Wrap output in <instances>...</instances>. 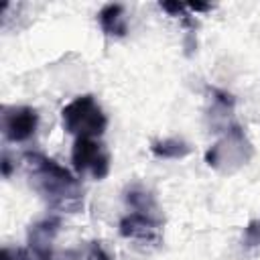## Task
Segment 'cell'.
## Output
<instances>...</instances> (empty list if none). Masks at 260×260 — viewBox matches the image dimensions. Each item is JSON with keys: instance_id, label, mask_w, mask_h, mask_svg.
<instances>
[{"instance_id": "obj_1", "label": "cell", "mask_w": 260, "mask_h": 260, "mask_svg": "<svg viewBox=\"0 0 260 260\" xmlns=\"http://www.w3.org/2000/svg\"><path fill=\"white\" fill-rule=\"evenodd\" d=\"M22 162L30 187L53 207L63 213H77L83 207V189L79 181L57 160L41 152H24Z\"/></svg>"}, {"instance_id": "obj_2", "label": "cell", "mask_w": 260, "mask_h": 260, "mask_svg": "<svg viewBox=\"0 0 260 260\" xmlns=\"http://www.w3.org/2000/svg\"><path fill=\"white\" fill-rule=\"evenodd\" d=\"M252 154H254V146L244 134L242 126L230 124L223 130V136L215 144H211L209 150L205 152V162L217 173L232 175L240 171L244 165H248Z\"/></svg>"}, {"instance_id": "obj_3", "label": "cell", "mask_w": 260, "mask_h": 260, "mask_svg": "<svg viewBox=\"0 0 260 260\" xmlns=\"http://www.w3.org/2000/svg\"><path fill=\"white\" fill-rule=\"evenodd\" d=\"M63 128L75 138H98L108 128V118L93 95H77L61 110Z\"/></svg>"}, {"instance_id": "obj_4", "label": "cell", "mask_w": 260, "mask_h": 260, "mask_svg": "<svg viewBox=\"0 0 260 260\" xmlns=\"http://www.w3.org/2000/svg\"><path fill=\"white\" fill-rule=\"evenodd\" d=\"M71 162L77 173H89L98 181L106 179L110 173V152L95 138H75Z\"/></svg>"}, {"instance_id": "obj_5", "label": "cell", "mask_w": 260, "mask_h": 260, "mask_svg": "<svg viewBox=\"0 0 260 260\" xmlns=\"http://www.w3.org/2000/svg\"><path fill=\"white\" fill-rule=\"evenodd\" d=\"M120 236L144 246H158L162 240V217L144 211H132L120 219Z\"/></svg>"}, {"instance_id": "obj_6", "label": "cell", "mask_w": 260, "mask_h": 260, "mask_svg": "<svg viewBox=\"0 0 260 260\" xmlns=\"http://www.w3.org/2000/svg\"><path fill=\"white\" fill-rule=\"evenodd\" d=\"M2 134L8 142H24L35 136L39 126V114L28 106H2L0 114Z\"/></svg>"}, {"instance_id": "obj_7", "label": "cell", "mask_w": 260, "mask_h": 260, "mask_svg": "<svg viewBox=\"0 0 260 260\" xmlns=\"http://www.w3.org/2000/svg\"><path fill=\"white\" fill-rule=\"evenodd\" d=\"M59 228H61V219L55 217V215L45 217V219L30 225V230H28V248H30V254L37 260H51L53 258V254H55L53 240L59 234Z\"/></svg>"}, {"instance_id": "obj_8", "label": "cell", "mask_w": 260, "mask_h": 260, "mask_svg": "<svg viewBox=\"0 0 260 260\" xmlns=\"http://www.w3.org/2000/svg\"><path fill=\"white\" fill-rule=\"evenodd\" d=\"M100 26L108 37H124L128 32L126 14L122 4H106L98 14Z\"/></svg>"}, {"instance_id": "obj_9", "label": "cell", "mask_w": 260, "mask_h": 260, "mask_svg": "<svg viewBox=\"0 0 260 260\" xmlns=\"http://www.w3.org/2000/svg\"><path fill=\"white\" fill-rule=\"evenodd\" d=\"M150 150L156 158H183L191 152V146L183 138H162L150 144Z\"/></svg>"}, {"instance_id": "obj_10", "label": "cell", "mask_w": 260, "mask_h": 260, "mask_svg": "<svg viewBox=\"0 0 260 260\" xmlns=\"http://www.w3.org/2000/svg\"><path fill=\"white\" fill-rule=\"evenodd\" d=\"M124 199H126V203H128L134 211H144V213L160 215V209H158L154 197H152L144 187H140V185H132L130 189H126Z\"/></svg>"}, {"instance_id": "obj_11", "label": "cell", "mask_w": 260, "mask_h": 260, "mask_svg": "<svg viewBox=\"0 0 260 260\" xmlns=\"http://www.w3.org/2000/svg\"><path fill=\"white\" fill-rule=\"evenodd\" d=\"M244 246L258 248L260 246V219H252L244 230Z\"/></svg>"}, {"instance_id": "obj_12", "label": "cell", "mask_w": 260, "mask_h": 260, "mask_svg": "<svg viewBox=\"0 0 260 260\" xmlns=\"http://www.w3.org/2000/svg\"><path fill=\"white\" fill-rule=\"evenodd\" d=\"M85 260H112V256H110V252L104 248L102 242L93 240V242H89V246H87Z\"/></svg>"}, {"instance_id": "obj_13", "label": "cell", "mask_w": 260, "mask_h": 260, "mask_svg": "<svg viewBox=\"0 0 260 260\" xmlns=\"http://www.w3.org/2000/svg\"><path fill=\"white\" fill-rule=\"evenodd\" d=\"M0 260H37V258L22 248H2Z\"/></svg>"}, {"instance_id": "obj_14", "label": "cell", "mask_w": 260, "mask_h": 260, "mask_svg": "<svg viewBox=\"0 0 260 260\" xmlns=\"http://www.w3.org/2000/svg\"><path fill=\"white\" fill-rule=\"evenodd\" d=\"M51 260H81L77 250H63V252H55Z\"/></svg>"}, {"instance_id": "obj_15", "label": "cell", "mask_w": 260, "mask_h": 260, "mask_svg": "<svg viewBox=\"0 0 260 260\" xmlns=\"http://www.w3.org/2000/svg\"><path fill=\"white\" fill-rule=\"evenodd\" d=\"M2 175H4V177H8V175H10V160H8V156H6V154L2 156Z\"/></svg>"}]
</instances>
